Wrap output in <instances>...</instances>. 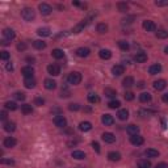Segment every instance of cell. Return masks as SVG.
Listing matches in <instances>:
<instances>
[{
    "label": "cell",
    "instance_id": "9f6ffc18",
    "mask_svg": "<svg viewBox=\"0 0 168 168\" xmlns=\"http://www.w3.org/2000/svg\"><path fill=\"white\" fill-rule=\"evenodd\" d=\"M17 49H19V50H25L26 45L25 44H19V45H17Z\"/></svg>",
    "mask_w": 168,
    "mask_h": 168
},
{
    "label": "cell",
    "instance_id": "836d02e7",
    "mask_svg": "<svg viewBox=\"0 0 168 168\" xmlns=\"http://www.w3.org/2000/svg\"><path fill=\"white\" fill-rule=\"evenodd\" d=\"M97 32L100 33V34H104V33H106L108 32V25H106L105 23H100V24H97Z\"/></svg>",
    "mask_w": 168,
    "mask_h": 168
},
{
    "label": "cell",
    "instance_id": "816d5d0a",
    "mask_svg": "<svg viewBox=\"0 0 168 168\" xmlns=\"http://www.w3.org/2000/svg\"><path fill=\"white\" fill-rule=\"evenodd\" d=\"M92 147H93L95 151L99 154V152H100V145H99V143H97V142H92Z\"/></svg>",
    "mask_w": 168,
    "mask_h": 168
},
{
    "label": "cell",
    "instance_id": "b9f144b4",
    "mask_svg": "<svg viewBox=\"0 0 168 168\" xmlns=\"http://www.w3.org/2000/svg\"><path fill=\"white\" fill-rule=\"evenodd\" d=\"M118 46H120V49L121 50H124V51H127L130 49L129 44H127L126 41H118Z\"/></svg>",
    "mask_w": 168,
    "mask_h": 168
},
{
    "label": "cell",
    "instance_id": "f546056e",
    "mask_svg": "<svg viewBox=\"0 0 168 168\" xmlns=\"http://www.w3.org/2000/svg\"><path fill=\"white\" fill-rule=\"evenodd\" d=\"M51 55L55 58V59H62V58L65 57V53H63V50H60V49H54V50L51 51Z\"/></svg>",
    "mask_w": 168,
    "mask_h": 168
},
{
    "label": "cell",
    "instance_id": "8992f818",
    "mask_svg": "<svg viewBox=\"0 0 168 168\" xmlns=\"http://www.w3.org/2000/svg\"><path fill=\"white\" fill-rule=\"evenodd\" d=\"M142 26H143V29H145L146 32H155V30H156V25H155V23L154 21H150V20L143 21Z\"/></svg>",
    "mask_w": 168,
    "mask_h": 168
},
{
    "label": "cell",
    "instance_id": "f1b7e54d",
    "mask_svg": "<svg viewBox=\"0 0 168 168\" xmlns=\"http://www.w3.org/2000/svg\"><path fill=\"white\" fill-rule=\"evenodd\" d=\"M117 116H118V118H120L121 121H126L127 118H129V112L126 111V109H120L117 113Z\"/></svg>",
    "mask_w": 168,
    "mask_h": 168
},
{
    "label": "cell",
    "instance_id": "7402d4cb",
    "mask_svg": "<svg viewBox=\"0 0 168 168\" xmlns=\"http://www.w3.org/2000/svg\"><path fill=\"white\" fill-rule=\"evenodd\" d=\"M160 71H161V66L159 65V63H156V65L150 66V68H148L150 75H156V74H159Z\"/></svg>",
    "mask_w": 168,
    "mask_h": 168
},
{
    "label": "cell",
    "instance_id": "680465c9",
    "mask_svg": "<svg viewBox=\"0 0 168 168\" xmlns=\"http://www.w3.org/2000/svg\"><path fill=\"white\" fill-rule=\"evenodd\" d=\"M161 100H163V103L168 104V93H164V95H163V97H161Z\"/></svg>",
    "mask_w": 168,
    "mask_h": 168
},
{
    "label": "cell",
    "instance_id": "8fae6325",
    "mask_svg": "<svg viewBox=\"0 0 168 168\" xmlns=\"http://www.w3.org/2000/svg\"><path fill=\"white\" fill-rule=\"evenodd\" d=\"M76 55L78 57H80V58H87L88 55H89V49L88 47H79V49H76Z\"/></svg>",
    "mask_w": 168,
    "mask_h": 168
},
{
    "label": "cell",
    "instance_id": "7a4b0ae2",
    "mask_svg": "<svg viewBox=\"0 0 168 168\" xmlns=\"http://www.w3.org/2000/svg\"><path fill=\"white\" fill-rule=\"evenodd\" d=\"M21 17L25 21H32V20H34L36 13L32 8H24V9L21 11Z\"/></svg>",
    "mask_w": 168,
    "mask_h": 168
},
{
    "label": "cell",
    "instance_id": "6125c7cd",
    "mask_svg": "<svg viewBox=\"0 0 168 168\" xmlns=\"http://www.w3.org/2000/svg\"><path fill=\"white\" fill-rule=\"evenodd\" d=\"M164 53H166V54H168V46H167L166 49H164Z\"/></svg>",
    "mask_w": 168,
    "mask_h": 168
},
{
    "label": "cell",
    "instance_id": "603a6c76",
    "mask_svg": "<svg viewBox=\"0 0 168 168\" xmlns=\"http://www.w3.org/2000/svg\"><path fill=\"white\" fill-rule=\"evenodd\" d=\"M72 158L76 160H83L85 159V152L80 151V150H75V151H72Z\"/></svg>",
    "mask_w": 168,
    "mask_h": 168
},
{
    "label": "cell",
    "instance_id": "ab89813d",
    "mask_svg": "<svg viewBox=\"0 0 168 168\" xmlns=\"http://www.w3.org/2000/svg\"><path fill=\"white\" fill-rule=\"evenodd\" d=\"M117 8H118V11L120 12H127L129 11V5H127L126 3H118Z\"/></svg>",
    "mask_w": 168,
    "mask_h": 168
},
{
    "label": "cell",
    "instance_id": "681fc988",
    "mask_svg": "<svg viewBox=\"0 0 168 168\" xmlns=\"http://www.w3.org/2000/svg\"><path fill=\"white\" fill-rule=\"evenodd\" d=\"M0 58H1L3 60H7L8 58H9V53H8V51H1V55H0Z\"/></svg>",
    "mask_w": 168,
    "mask_h": 168
},
{
    "label": "cell",
    "instance_id": "91938a15",
    "mask_svg": "<svg viewBox=\"0 0 168 168\" xmlns=\"http://www.w3.org/2000/svg\"><path fill=\"white\" fill-rule=\"evenodd\" d=\"M7 70H8V71H12V70H13V66H12V63H8V65H7Z\"/></svg>",
    "mask_w": 168,
    "mask_h": 168
},
{
    "label": "cell",
    "instance_id": "44dd1931",
    "mask_svg": "<svg viewBox=\"0 0 168 168\" xmlns=\"http://www.w3.org/2000/svg\"><path fill=\"white\" fill-rule=\"evenodd\" d=\"M126 131L130 134V135H137V134L139 133V127L137 126V125H134V124H130L129 126L126 127Z\"/></svg>",
    "mask_w": 168,
    "mask_h": 168
},
{
    "label": "cell",
    "instance_id": "d4e9b609",
    "mask_svg": "<svg viewBox=\"0 0 168 168\" xmlns=\"http://www.w3.org/2000/svg\"><path fill=\"white\" fill-rule=\"evenodd\" d=\"M108 159L111 161H118V160H121V154H120V152L112 151V152H109V154H108Z\"/></svg>",
    "mask_w": 168,
    "mask_h": 168
},
{
    "label": "cell",
    "instance_id": "4316f807",
    "mask_svg": "<svg viewBox=\"0 0 168 168\" xmlns=\"http://www.w3.org/2000/svg\"><path fill=\"white\" fill-rule=\"evenodd\" d=\"M145 155L147 158H158L159 156V151L158 150H154V148H147L145 151Z\"/></svg>",
    "mask_w": 168,
    "mask_h": 168
},
{
    "label": "cell",
    "instance_id": "f35d334b",
    "mask_svg": "<svg viewBox=\"0 0 168 168\" xmlns=\"http://www.w3.org/2000/svg\"><path fill=\"white\" fill-rule=\"evenodd\" d=\"M4 106L7 109H9V111H16V109H17V104L15 101H7L4 104Z\"/></svg>",
    "mask_w": 168,
    "mask_h": 168
},
{
    "label": "cell",
    "instance_id": "6da1fadb",
    "mask_svg": "<svg viewBox=\"0 0 168 168\" xmlns=\"http://www.w3.org/2000/svg\"><path fill=\"white\" fill-rule=\"evenodd\" d=\"M81 74L80 72H71L68 76H67V81H68L70 84H72V85H78V84H80V81H81Z\"/></svg>",
    "mask_w": 168,
    "mask_h": 168
},
{
    "label": "cell",
    "instance_id": "4dcf8cb0",
    "mask_svg": "<svg viewBox=\"0 0 168 168\" xmlns=\"http://www.w3.org/2000/svg\"><path fill=\"white\" fill-rule=\"evenodd\" d=\"M139 101L140 103H148L151 101V95L148 92H142L139 95Z\"/></svg>",
    "mask_w": 168,
    "mask_h": 168
},
{
    "label": "cell",
    "instance_id": "ee69618b",
    "mask_svg": "<svg viewBox=\"0 0 168 168\" xmlns=\"http://www.w3.org/2000/svg\"><path fill=\"white\" fill-rule=\"evenodd\" d=\"M15 97H16V100H19V101H24L25 100V93L24 92H16L15 93Z\"/></svg>",
    "mask_w": 168,
    "mask_h": 168
},
{
    "label": "cell",
    "instance_id": "6f0895ef",
    "mask_svg": "<svg viewBox=\"0 0 168 168\" xmlns=\"http://www.w3.org/2000/svg\"><path fill=\"white\" fill-rule=\"evenodd\" d=\"M156 168H168V164L167 163H159Z\"/></svg>",
    "mask_w": 168,
    "mask_h": 168
},
{
    "label": "cell",
    "instance_id": "ac0fdd59",
    "mask_svg": "<svg viewBox=\"0 0 168 168\" xmlns=\"http://www.w3.org/2000/svg\"><path fill=\"white\" fill-rule=\"evenodd\" d=\"M3 36H4V39H7V41H12L16 34H15V32L12 29L7 28V29H4V32H3Z\"/></svg>",
    "mask_w": 168,
    "mask_h": 168
},
{
    "label": "cell",
    "instance_id": "94428289",
    "mask_svg": "<svg viewBox=\"0 0 168 168\" xmlns=\"http://www.w3.org/2000/svg\"><path fill=\"white\" fill-rule=\"evenodd\" d=\"M138 87H139V88H143V87H145V81H139V83H138Z\"/></svg>",
    "mask_w": 168,
    "mask_h": 168
},
{
    "label": "cell",
    "instance_id": "11a10c76",
    "mask_svg": "<svg viewBox=\"0 0 168 168\" xmlns=\"http://www.w3.org/2000/svg\"><path fill=\"white\" fill-rule=\"evenodd\" d=\"M0 120H1V121L7 120V112H5V111H3L1 113H0Z\"/></svg>",
    "mask_w": 168,
    "mask_h": 168
},
{
    "label": "cell",
    "instance_id": "484cf974",
    "mask_svg": "<svg viewBox=\"0 0 168 168\" xmlns=\"http://www.w3.org/2000/svg\"><path fill=\"white\" fill-rule=\"evenodd\" d=\"M122 85H124L125 88H130L134 85V79L131 78V76H126V78L122 80Z\"/></svg>",
    "mask_w": 168,
    "mask_h": 168
},
{
    "label": "cell",
    "instance_id": "5b68a950",
    "mask_svg": "<svg viewBox=\"0 0 168 168\" xmlns=\"http://www.w3.org/2000/svg\"><path fill=\"white\" fill-rule=\"evenodd\" d=\"M47 72L50 74L51 76H58L60 74V67L55 65V63H53V65H49L47 66Z\"/></svg>",
    "mask_w": 168,
    "mask_h": 168
},
{
    "label": "cell",
    "instance_id": "f5cc1de1",
    "mask_svg": "<svg viewBox=\"0 0 168 168\" xmlns=\"http://www.w3.org/2000/svg\"><path fill=\"white\" fill-rule=\"evenodd\" d=\"M60 97H70V91L68 89H62V92H60Z\"/></svg>",
    "mask_w": 168,
    "mask_h": 168
},
{
    "label": "cell",
    "instance_id": "1f68e13d",
    "mask_svg": "<svg viewBox=\"0 0 168 168\" xmlns=\"http://www.w3.org/2000/svg\"><path fill=\"white\" fill-rule=\"evenodd\" d=\"M37 34L39 36V37H49L51 33H50V29L49 28H39L37 30Z\"/></svg>",
    "mask_w": 168,
    "mask_h": 168
},
{
    "label": "cell",
    "instance_id": "f907efd6",
    "mask_svg": "<svg viewBox=\"0 0 168 168\" xmlns=\"http://www.w3.org/2000/svg\"><path fill=\"white\" fill-rule=\"evenodd\" d=\"M1 164H9V166H12V164H15V161L12 159H1Z\"/></svg>",
    "mask_w": 168,
    "mask_h": 168
},
{
    "label": "cell",
    "instance_id": "74e56055",
    "mask_svg": "<svg viewBox=\"0 0 168 168\" xmlns=\"http://www.w3.org/2000/svg\"><path fill=\"white\" fill-rule=\"evenodd\" d=\"M151 167V163L146 159H142V160L138 161V168H150Z\"/></svg>",
    "mask_w": 168,
    "mask_h": 168
},
{
    "label": "cell",
    "instance_id": "5bb4252c",
    "mask_svg": "<svg viewBox=\"0 0 168 168\" xmlns=\"http://www.w3.org/2000/svg\"><path fill=\"white\" fill-rule=\"evenodd\" d=\"M166 87H167V83H166V80H164V79H159V80L154 81V88L156 91H163Z\"/></svg>",
    "mask_w": 168,
    "mask_h": 168
},
{
    "label": "cell",
    "instance_id": "7bdbcfd3",
    "mask_svg": "<svg viewBox=\"0 0 168 168\" xmlns=\"http://www.w3.org/2000/svg\"><path fill=\"white\" fill-rule=\"evenodd\" d=\"M156 37H158V38H161V39H163V38H167V37H168V32H167V30H164V29L158 30V32H156Z\"/></svg>",
    "mask_w": 168,
    "mask_h": 168
},
{
    "label": "cell",
    "instance_id": "60d3db41",
    "mask_svg": "<svg viewBox=\"0 0 168 168\" xmlns=\"http://www.w3.org/2000/svg\"><path fill=\"white\" fill-rule=\"evenodd\" d=\"M120 105H121V103L118 101V100H112V101H109V104H108V106L111 109H117V108H120Z\"/></svg>",
    "mask_w": 168,
    "mask_h": 168
},
{
    "label": "cell",
    "instance_id": "c3c4849f",
    "mask_svg": "<svg viewBox=\"0 0 168 168\" xmlns=\"http://www.w3.org/2000/svg\"><path fill=\"white\" fill-rule=\"evenodd\" d=\"M44 104H45V100L41 99V97H37V99L34 100V105H37V106H42Z\"/></svg>",
    "mask_w": 168,
    "mask_h": 168
},
{
    "label": "cell",
    "instance_id": "ffe728a7",
    "mask_svg": "<svg viewBox=\"0 0 168 168\" xmlns=\"http://www.w3.org/2000/svg\"><path fill=\"white\" fill-rule=\"evenodd\" d=\"M44 85H45V88L46 89H55V87H57V83H55V80H53V79H45V81H44Z\"/></svg>",
    "mask_w": 168,
    "mask_h": 168
},
{
    "label": "cell",
    "instance_id": "83f0119b",
    "mask_svg": "<svg viewBox=\"0 0 168 168\" xmlns=\"http://www.w3.org/2000/svg\"><path fill=\"white\" fill-rule=\"evenodd\" d=\"M99 55L101 59H111L112 53H111V50H108V49H103V50H100Z\"/></svg>",
    "mask_w": 168,
    "mask_h": 168
},
{
    "label": "cell",
    "instance_id": "e575fe53",
    "mask_svg": "<svg viewBox=\"0 0 168 168\" xmlns=\"http://www.w3.org/2000/svg\"><path fill=\"white\" fill-rule=\"evenodd\" d=\"M88 101L91 104H97V103H100V97L96 93H89L88 95Z\"/></svg>",
    "mask_w": 168,
    "mask_h": 168
},
{
    "label": "cell",
    "instance_id": "bcb514c9",
    "mask_svg": "<svg viewBox=\"0 0 168 168\" xmlns=\"http://www.w3.org/2000/svg\"><path fill=\"white\" fill-rule=\"evenodd\" d=\"M68 109L71 112H76V111H79V109H80V105H79V104H70Z\"/></svg>",
    "mask_w": 168,
    "mask_h": 168
},
{
    "label": "cell",
    "instance_id": "d6986e66",
    "mask_svg": "<svg viewBox=\"0 0 168 168\" xmlns=\"http://www.w3.org/2000/svg\"><path fill=\"white\" fill-rule=\"evenodd\" d=\"M36 84H37V81H36L34 78H25V80H24V85H25L26 88H29V89L34 88Z\"/></svg>",
    "mask_w": 168,
    "mask_h": 168
},
{
    "label": "cell",
    "instance_id": "d6a6232c",
    "mask_svg": "<svg viewBox=\"0 0 168 168\" xmlns=\"http://www.w3.org/2000/svg\"><path fill=\"white\" fill-rule=\"evenodd\" d=\"M33 46L37 49V50H44L46 47V44L44 41H41V39H37V41H33Z\"/></svg>",
    "mask_w": 168,
    "mask_h": 168
},
{
    "label": "cell",
    "instance_id": "e0dca14e",
    "mask_svg": "<svg viewBox=\"0 0 168 168\" xmlns=\"http://www.w3.org/2000/svg\"><path fill=\"white\" fill-rule=\"evenodd\" d=\"M3 127H4L5 131H8V133H12V131L16 130V124H15V122H11V121H5L4 125H3Z\"/></svg>",
    "mask_w": 168,
    "mask_h": 168
},
{
    "label": "cell",
    "instance_id": "3957f363",
    "mask_svg": "<svg viewBox=\"0 0 168 168\" xmlns=\"http://www.w3.org/2000/svg\"><path fill=\"white\" fill-rule=\"evenodd\" d=\"M38 9H39V12H41V15H44V16H47V15L51 13L53 8H51V5L46 4V3H41V4L38 5Z\"/></svg>",
    "mask_w": 168,
    "mask_h": 168
},
{
    "label": "cell",
    "instance_id": "7dc6e473",
    "mask_svg": "<svg viewBox=\"0 0 168 168\" xmlns=\"http://www.w3.org/2000/svg\"><path fill=\"white\" fill-rule=\"evenodd\" d=\"M124 97H125L126 101H131V100H134V93L133 92H126L124 95Z\"/></svg>",
    "mask_w": 168,
    "mask_h": 168
},
{
    "label": "cell",
    "instance_id": "db71d44e",
    "mask_svg": "<svg viewBox=\"0 0 168 168\" xmlns=\"http://www.w3.org/2000/svg\"><path fill=\"white\" fill-rule=\"evenodd\" d=\"M133 20H134V16H130V17H127V19H124L122 21H124V24H131Z\"/></svg>",
    "mask_w": 168,
    "mask_h": 168
},
{
    "label": "cell",
    "instance_id": "277c9868",
    "mask_svg": "<svg viewBox=\"0 0 168 168\" xmlns=\"http://www.w3.org/2000/svg\"><path fill=\"white\" fill-rule=\"evenodd\" d=\"M88 23H89V19H85V20H83V21H80V23H79L78 25H76L74 29H72V33H75V34H78V33L83 32V29H84L85 26L88 25Z\"/></svg>",
    "mask_w": 168,
    "mask_h": 168
},
{
    "label": "cell",
    "instance_id": "9a60e30c",
    "mask_svg": "<svg viewBox=\"0 0 168 168\" xmlns=\"http://www.w3.org/2000/svg\"><path fill=\"white\" fill-rule=\"evenodd\" d=\"M112 72H113V75H114V76H120V75H122L125 72V67L122 65H116V66H113Z\"/></svg>",
    "mask_w": 168,
    "mask_h": 168
},
{
    "label": "cell",
    "instance_id": "d590c367",
    "mask_svg": "<svg viewBox=\"0 0 168 168\" xmlns=\"http://www.w3.org/2000/svg\"><path fill=\"white\" fill-rule=\"evenodd\" d=\"M21 112H23L24 114H30V113L33 112L32 105H29V104H24V105H21Z\"/></svg>",
    "mask_w": 168,
    "mask_h": 168
},
{
    "label": "cell",
    "instance_id": "4fadbf2b",
    "mask_svg": "<svg viewBox=\"0 0 168 168\" xmlns=\"http://www.w3.org/2000/svg\"><path fill=\"white\" fill-rule=\"evenodd\" d=\"M101 122L105 126H111V125L114 124V118H113V116H111V114H104L101 117Z\"/></svg>",
    "mask_w": 168,
    "mask_h": 168
},
{
    "label": "cell",
    "instance_id": "cb8c5ba5",
    "mask_svg": "<svg viewBox=\"0 0 168 168\" xmlns=\"http://www.w3.org/2000/svg\"><path fill=\"white\" fill-rule=\"evenodd\" d=\"M79 129H80L81 131H89L91 129H92V124L88 122V121L80 122V124H79Z\"/></svg>",
    "mask_w": 168,
    "mask_h": 168
},
{
    "label": "cell",
    "instance_id": "30bf717a",
    "mask_svg": "<svg viewBox=\"0 0 168 168\" xmlns=\"http://www.w3.org/2000/svg\"><path fill=\"white\" fill-rule=\"evenodd\" d=\"M16 143H17V140L15 139L13 137H7V138L4 139V142H3V145H4V147H7V148H12V147L16 146Z\"/></svg>",
    "mask_w": 168,
    "mask_h": 168
},
{
    "label": "cell",
    "instance_id": "f6af8a7d",
    "mask_svg": "<svg viewBox=\"0 0 168 168\" xmlns=\"http://www.w3.org/2000/svg\"><path fill=\"white\" fill-rule=\"evenodd\" d=\"M155 5H156V7H167L168 0H156V1H155Z\"/></svg>",
    "mask_w": 168,
    "mask_h": 168
},
{
    "label": "cell",
    "instance_id": "ba28073f",
    "mask_svg": "<svg viewBox=\"0 0 168 168\" xmlns=\"http://www.w3.org/2000/svg\"><path fill=\"white\" fill-rule=\"evenodd\" d=\"M21 74H23L25 78H33L34 75V68L32 66H25L21 68Z\"/></svg>",
    "mask_w": 168,
    "mask_h": 168
},
{
    "label": "cell",
    "instance_id": "9c48e42d",
    "mask_svg": "<svg viewBox=\"0 0 168 168\" xmlns=\"http://www.w3.org/2000/svg\"><path fill=\"white\" fill-rule=\"evenodd\" d=\"M143 142H145L143 137L138 135V134H137V135H130V143H131V145H134V146H142Z\"/></svg>",
    "mask_w": 168,
    "mask_h": 168
},
{
    "label": "cell",
    "instance_id": "52a82bcc",
    "mask_svg": "<svg viewBox=\"0 0 168 168\" xmlns=\"http://www.w3.org/2000/svg\"><path fill=\"white\" fill-rule=\"evenodd\" d=\"M54 124H55V126H58V127H66L67 126V120H66V117H63V116L59 114L54 118Z\"/></svg>",
    "mask_w": 168,
    "mask_h": 168
},
{
    "label": "cell",
    "instance_id": "7c38bea8",
    "mask_svg": "<svg viewBox=\"0 0 168 168\" xmlns=\"http://www.w3.org/2000/svg\"><path fill=\"white\" fill-rule=\"evenodd\" d=\"M101 138L105 143H114L116 142V137L113 133H104L101 135Z\"/></svg>",
    "mask_w": 168,
    "mask_h": 168
},
{
    "label": "cell",
    "instance_id": "2e32d148",
    "mask_svg": "<svg viewBox=\"0 0 168 168\" xmlns=\"http://www.w3.org/2000/svg\"><path fill=\"white\" fill-rule=\"evenodd\" d=\"M134 60H135L137 63H145L146 60H147V54L146 53H137L135 55H134Z\"/></svg>",
    "mask_w": 168,
    "mask_h": 168
},
{
    "label": "cell",
    "instance_id": "8d00e7d4",
    "mask_svg": "<svg viewBox=\"0 0 168 168\" xmlns=\"http://www.w3.org/2000/svg\"><path fill=\"white\" fill-rule=\"evenodd\" d=\"M104 93H105L106 97H116V95H117V92H116V89H113V88H105L104 89Z\"/></svg>",
    "mask_w": 168,
    "mask_h": 168
}]
</instances>
